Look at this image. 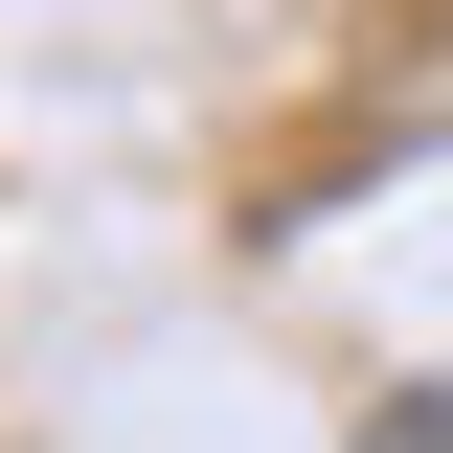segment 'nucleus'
<instances>
[{"mask_svg":"<svg viewBox=\"0 0 453 453\" xmlns=\"http://www.w3.org/2000/svg\"><path fill=\"white\" fill-rule=\"evenodd\" d=\"M363 453H453V363H431V386H386V408H363Z\"/></svg>","mask_w":453,"mask_h":453,"instance_id":"f257e3e1","label":"nucleus"}]
</instances>
